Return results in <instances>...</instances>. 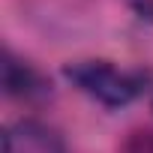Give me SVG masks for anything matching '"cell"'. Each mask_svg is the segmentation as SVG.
<instances>
[{"label": "cell", "instance_id": "cell-1", "mask_svg": "<svg viewBox=\"0 0 153 153\" xmlns=\"http://www.w3.org/2000/svg\"><path fill=\"white\" fill-rule=\"evenodd\" d=\"M63 75L81 93H87L90 99H96L108 108L129 105L132 99H138L144 93V84H147L144 72L120 69L111 60H75V63L63 66Z\"/></svg>", "mask_w": 153, "mask_h": 153}, {"label": "cell", "instance_id": "cell-2", "mask_svg": "<svg viewBox=\"0 0 153 153\" xmlns=\"http://www.w3.org/2000/svg\"><path fill=\"white\" fill-rule=\"evenodd\" d=\"M3 153H66L60 135L36 120H18L3 135Z\"/></svg>", "mask_w": 153, "mask_h": 153}, {"label": "cell", "instance_id": "cell-3", "mask_svg": "<svg viewBox=\"0 0 153 153\" xmlns=\"http://www.w3.org/2000/svg\"><path fill=\"white\" fill-rule=\"evenodd\" d=\"M3 87H6L9 96H24V99L39 96V93L48 90V84L42 81V75L36 69H30L27 63L15 60L9 51L3 54Z\"/></svg>", "mask_w": 153, "mask_h": 153}, {"label": "cell", "instance_id": "cell-4", "mask_svg": "<svg viewBox=\"0 0 153 153\" xmlns=\"http://www.w3.org/2000/svg\"><path fill=\"white\" fill-rule=\"evenodd\" d=\"M120 153H153V129H138L126 138Z\"/></svg>", "mask_w": 153, "mask_h": 153}, {"label": "cell", "instance_id": "cell-5", "mask_svg": "<svg viewBox=\"0 0 153 153\" xmlns=\"http://www.w3.org/2000/svg\"><path fill=\"white\" fill-rule=\"evenodd\" d=\"M129 6L135 9L138 18H144L147 24H153V0H129Z\"/></svg>", "mask_w": 153, "mask_h": 153}]
</instances>
